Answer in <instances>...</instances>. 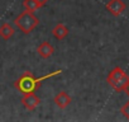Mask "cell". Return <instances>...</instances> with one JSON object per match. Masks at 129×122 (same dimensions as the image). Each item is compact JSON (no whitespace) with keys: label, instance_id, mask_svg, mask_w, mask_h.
<instances>
[{"label":"cell","instance_id":"2","mask_svg":"<svg viewBox=\"0 0 129 122\" xmlns=\"http://www.w3.org/2000/svg\"><path fill=\"white\" fill-rule=\"evenodd\" d=\"M106 83L115 92L120 93V92L125 90V88L129 83V76L126 75V73L121 68L116 66V68H114L113 70L109 71V74L106 76Z\"/></svg>","mask_w":129,"mask_h":122},{"label":"cell","instance_id":"7","mask_svg":"<svg viewBox=\"0 0 129 122\" xmlns=\"http://www.w3.org/2000/svg\"><path fill=\"white\" fill-rule=\"evenodd\" d=\"M37 52H38V55H39L42 58H48V57H51V56L53 55L54 48H53V46H52L49 42L44 41V42H42V43L38 46Z\"/></svg>","mask_w":129,"mask_h":122},{"label":"cell","instance_id":"6","mask_svg":"<svg viewBox=\"0 0 129 122\" xmlns=\"http://www.w3.org/2000/svg\"><path fill=\"white\" fill-rule=\"evenodd\" d=\"M71 102H72L71 97H70L66 92H64V90L59 92V93L56 94V97H54V103H56V106H57L58 108H66Z\"/></svg>","mask_w":129,"mask_h":122},{"label":"cell","instance_id":"8","mask_svg":"<svg viewBox=\"0 0 129 122\" xmlns=\"http://www.w3.org/2000/svg\"><path fill=\"white\" fill-rule=\"evenodd\" d=\"M52 34L54 36L56 39L62 41V39H64V38L67 37V34H69V28L64 26L63 23H58V24H56V26L53 27Z\"/></svg>","mask_w":129,"mask_h":122},{"label":"cell","instance_id":"3","mask_svg":"<svg viewBox=\"0 0 129 122\" xmlns=\"http://www.w3.org/2000/svg\"><path fill=\"white\" fill-rule=\"evenodd\" d=\"M14 24L25 34L30 33L38 24H39V19L32 13V12H23L20 13L15 19H14Z\"/></svg>","mask_w":129,"mask_h":122},{"label":"cell","instance_id":"13","mask_svg":"<svg viewBox=\"0 0 129 122\" xmlns=\"http://www.w3.org/2000/svg\"><path fill=\"white\" fill-rule=\"evenodd\" d=\"M41 2H43V3L46 4V2H48V0H41Z\"/></svg>","mask_w":129,"mask_h":122},{"label":"cell","instance_id":"4","mask_svg":"<svg viewBox=\"0 0 129 122\" xmlns=\"http://www.w3.org/2000/svg\"><path fill=\"white\" fill-rule=\"evenodd\" d=\"M105 9L114 17H119L121 13L125 12L126 9V4L123 0H109L105 4Z\"/></svg>","mask_w":129,"mask_h":122},{"label":"cell","instance_id":"5","mask_svg":"<svg viewBox=\"0 0 129 122\" xmlns=\"http://www.w3.org/2000/svg\"><path fill=\"white\" fill-rule=\"evenodd\" d=\"M22 103H23V106H24L28 111H34V109L38 107V104L41 103V99H39V97L33 92V93L23 94Z\"/></svg>","mask_w":129,"mask_h":122},{"label":"cell","instance_id":"12","mask_svg":"<svg viewBox=\"0 0 129 122\" xmlns=\"http://www.w3.org/2000/svg\"><path fill=\"white\" fill-rule=\"evenodd\" d=\"M124 92H125V94L129 97V83H128V85H126V88H125V90H124Z\"/></svg>","mask_w":129,"mask_h":122},{"label":"cell","instance_id":"9","mask_svg":"<svg viewBox=\"0 0 129 122\" xmlns=\"http://www.w3.org/2000/svg\"><path fill=\"white\" fill-rule=\"evenodd\" d=\"M15 33V29L13 28L12 24L9 23H4L3 26H0V37H2L3 39L8 41L9 38H12Z\"/></svg>","mask_w":129,"mask_h":122},{"label":"cell","instance_id":"10","mask_svg":"<svg viewBox=\"0 0 129 122\" xmlns=\"http://www.w3.org/2000/svg\"><path fill=\"white\" fill-rule=\"evenodd\" d=\"M23 5H24L25 10L34 13L36 10H38L39 8H42V7L44 5V3L41 2V0H24Z\"/></svg>","mask_w":129,"mask_h":122},{"label":"cell","instance_id":"1","mask_svg":"<svg viewBox=\"0 0 129 122\" xmlns=\"http://www.w3.org/2000/svg\"><path fill=\"white\" fill-rule=\"evenodd\" d=\"M61 73H62V70L59 69V70L48 73V74H46V75H43V76H41V78H36L32 73L27 71V73H24L18 80L14 82V88H15L17 90H19L22 94L33 93V92H36V90L42 85L43 82H46V80H48V79H51V78H54V76L59 75Z\"/></svg>","mask_w":129,"mask_h":122},{"label":"cell","instance_id":"11","mask_svg":"<svg viewBox=\"0 0 129 122\" xmlns=\"http://www.w3.org/2000/svg\"><path fill=\"white\" fill-rule=\"evenodd\" d=\"M120 113H121L126 119H129V100H128V102H125V103H124V106L120 108Z\"/></svg>","mask_w":129,"mask_h":122}]
</instances>
